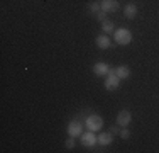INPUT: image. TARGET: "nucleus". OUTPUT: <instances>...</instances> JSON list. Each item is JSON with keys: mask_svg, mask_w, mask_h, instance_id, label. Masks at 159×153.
I'll use <instances>...</instances> for the list:
<instances>
[{"mask_svg": "<svg viewBox=\"0 0 159 153\" xmlns=\"http://www.w3.org/2000/svg\"><path fill=\"white\" fill-rule=\"evenodd\" d=\"M95 15H97V19H98L100 22H103L105 19H107V12H105V10H100V12L95 14Z\"/></svg>", "mask_w": 159, "mask_h": 153, "instance_id": "16", "label": "nucleus"}, {"mask_svg": "<svg viewBox=\"0 0 159 153\" xmlns=\"http://www.w3.org/2000/svg\"><path fill=\"white\" fill-rule=\"evenodd\" d=\"M80 141H81V145L86 148H93L95 145H98V140H97V136L93 131H88V133H85V135H81L80 136Z\"/></svg>", "mask_w": 159, "mask_h": 153, "instance_id": "4", "label": "nucleus"}, {"mask_svg": "<svg viewBox=\"0 0 159 153\" xmlns=\"http://www.w3.org/2000/svg\"><path fill=\"white\" fill-rule=\"evenodd\" d=\"M75 140H76V138L70 136V138H68L66 141H64V146H66L68 150H73V148H75V145H76V141H75Z\"/></svg>", "mask_w": 159, "mask_h": 153, "instance_id": "15", "label": "nucleus"}, {"mask_svg": "<svg viewBox=\"0 0 159 153\" xmlns=\"http://www.w3.org/2000/svg\"><path fill=\"white\" fill-rule=\"evenodd\" d=\"M85 126L88 128V131L97 133L103 128V119H102V116H98V114H88V116L85 117Z\"/></svg>", "mask_w": 159, "mask_h": 153, "instance_id": "1", "label": "nucleus"}, {"mask_svg": "<svg viewBox=\"0 0 159 153\" xmlns=\"http://www.w3.org/2000/svg\"><path fill=\"white\" fill-rule=\"evenodd\" d=\"M88 10L92 14H98L102 10V5H100V2H92V3H88Z\"/></svg>", "mask_w": 159, "mask_h": 153, "instance_id": "14", "label": "nucleus"}, {"mask_svg": "<svg viewBox=\"0 0 159 153\" xmlns=\"http://www.w3.org/2000/svg\"><path fill=\"white\" fill-rule=\"evenodd\" d=\"M97 140H98V145H100V146H108V145H112V141H113V135L110 131L102 133V135L97 136Z\"/></svg>", "mask_w": 159, "mask_h": 153, "instance_id": "10", "label": "nucleus"}, {"mask_svg": "<svg viewBox=\"0 0 159 153\" xmlns=\"http://www.w3.org/2000/svg\"><path fill=\"white\" fill-rule=\"evenodd\" d=\"M130 122H132V114H130V111L124 109V111H120V112L117 114V124H119V126L127 128Z\"/></svg>", "mask_w": 159, "mask_h": 153, "instance_id": "5", "label": "nucleus"}, {"mask_svg": "<svg viewBox=\"0 0 159 153\" xmlns=\"http://www.w3.org/2000/svg\"><path fill=\"white\" fill-rule=\"evenodd\" d=\"M66 131H68V135L70 136H73V138H78V136H81L83 135V128H81V124H80V121L76 119H73L68 124V128H66Z\"/></svg>", "mask_w": 159, "mask_h": 153, "instance_id": "6", "label": "nucleus"}, {"mask_svg": "<svg viewBox=\"0 0 159 153\" xmlns=\"http://www.w3.org/2000/svg\"><path fill=\"white\" fill-rule=\"evenodd\" d=\"M115 73L120 80H125V78L130 76V68H129L127 65H119V67L115 68Z\"/></svg>", "mask_w": 159, "mask_h": 153, "instance_id": "11", "label": "nucleus"}, {"mask_svg": "<svg viewBox=\"0 0 159 153\" xmlns=\"http://www.w3.org/2000/svg\"><path fill=\"white\" fill-rule=\"evenodd\" d=\"M100 5H102V10H105L107 14H112L119 10L120 3H119V0H102Z\"/></svg>", "mask_w": 159, "mask_h": 153, "instance_id": "7", "label": "nucleus"}, {"mask_svg": "<svg viewBox=\"0 0 159 153\" xmlns=\"http://www.w3.org/2000/svg\"><path fill=\"white\" fill-rule=\"evenodd\" d=\"M113 37H115V43L119 46H127L132 43V32L129 29H117L113 31Z\"/></svg>", "mask_w": 159, "mask_h": 153, "instance_id": "2", "label": "nucleus"}, {"mask_svg": "<svg viewBox=\"0 0 159 153\" xmlns=\"http://www.w3.org/2000/svg\"><path fill=\"white\" fill-rule=\"evenodd\" d=\"M92 70L97 76H105V75H108V72H110V67H108V63H105V61H98V63L93 65Z\"/></svg>", "mask_w": 159, "mask_h": 153, "instance_id": "8", "label": "nucleus"}, {"mask_svg": "<svg viewBox=\"0 0 159 153\" xmlns=\"http://www.w3.org/2000/svg\"><path fill=\"white\" fill-rule=\"evenodd\" d=\"M129 136H130V131H129L127 128H124L122 131H120V138H122V140H127Z\"/></svg>", "mask_w": 159, "mask_h": 153, "instance_id": "17", "label": "nucleus"}, {"mask_svg": "<svg viewBox=\"0 0 159 153\" xmlns=\"http://www.w3.org/2000/svg\"><path fill=\"white\" fill-rule=\"evenodd\" d=\"M103 85H105V90H108V92H113V90H117L120 87V78L115 73V68H113V70L110 68V72H108Z\"/></svg>", "mask_w": 159, "mask_h": 153, "instance_id": "3", "label": "nucleus"}, {"mask_svg": "<svg viewBox=\"0 0 159 153\" xmlns=\"http://www.w3.org/2000/svg\"><path fill=\"white\" fill-rule=\"evenodd\" d=\"M113 27H115V26H113V22L110 21V19H105V21L102 22V29H103V32H105V34L113 32Z\"/></svg>", "mask_w": 159, "mask_h": 153, "instance_id": "13", "label": "nucleus"}, {"mask_svg": "<svg viewBox=\"0 0 159 153\" xmlns=\"http://www.w3.org/2000/svg\"><path fill=\"white\" fill-rule=\"evenodd\" d=\"M110 133H112L113 136H115V135H120V131H119V124H117V126H112V128H110Z\"/></svg>", "mask_w": 159, "mask_h": 153, "instance_id": "18", "label": "nucleus"}, {"mask_svg": "<svg viewBox=\"0 0 159 153\" xmlns=\"http://www.w3.org/2000/svg\"><path fill=\"white\" fill-rule=\"evenodd\" d=\"M95 43H97V46L100 49H108L112 46V41H110V37H108L107 34H100V36H97Z\"/></svg>", "mask_w": 159, "mask_h": 153, "instance_id": "9", "label": "nucleus"}, {"mask_svg": "<svg viewBox=\"0 0 159 153\" xmlns=\"http://www.w3.org/2000/svg\"><path fill=\"white\" fill-rule=\"evenodd\" d=\"M124 15H125V19H134L135 15H137V5L135 3H127L125 7H124Z\"/></svg>", "mask_w": 159, "mask_h": 153, "instance_id": "12", "label": "nucleus"}]
</instances>
